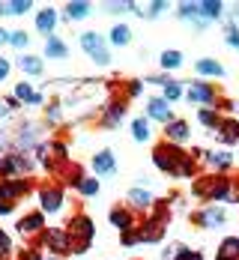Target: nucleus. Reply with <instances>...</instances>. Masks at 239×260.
I'll return each mask as SVG.
<instances>
[{
  "instance_id": "a211bd4d",
  "label": "nucleus",
  "mask_w": 239,
  "mask_h": 260,
  "mask_svg": "<svg viewBox=\"0 0 239 260\" xmlns=\"http://www.w3.org/2000/svg\"><path fill=\"white\" fill-rule=\"evenodd\" d=\"M15 66L21 69V75H27V78H39L45 72V60L39 54H27V51H21L15 57Z\"/></svg>"
},
{
  "instance_id": "f8f14e48",
  "label": "nucleus",
  "mask_w": 239,
  "mask_h": 260,
  "mask_svg": "<svg viewBox=\"0 0 239 260\" xmlns=\"http://www.w3.org/2000/svg\"><path fill=\"white\" fill-rule=\"evenodd\" d=\"M108 218H111V224L120 231V234H129V231H138V224H141V218H138V212L132 207H126V204H117V207H111L108 212Z\"/></svg>"
},
{
  "instance_id": "37998d69",
  "label": "nucleus",
  "mask_w": 239,
  "mask_h": 260,
  "mask_svg": "<svg viewBox=\"0 0 239 260\" xmlns=\"http://www.w3.org/2000/svg\"><path fill=\"white\" fill-rule=\"evenodd\" d=\"M224 42L239 51V27L233 24V21H227V27H224Z\"/></svg>"
},
{
  "instance_id": "412c9836",
  "label": "nucleus",
  "mask_w": 239,
  "mask_h": 260,
  "mask_svg": "<svg viewBox=\"0 0 239 260\" xmlns=\"http://www.w3.org/2000/svg\"><path fill=\"white\" fill-rule=\"evenodd\" d=\"M215 138H218L221 147H233V144H239V117H224L221 126L215 129Z\"/></svg>"
},
{
  "instance_id": "ddd939ff",
  "label": "nucleus",
  "mask_w": 239,
  "mask_h": 260,
  "mask_svg": "<svg viewBox=\"0 0 239 260\" xmlns=\"http://www.w3.org/2000/svg\"><path fill=\"white\" fill-rule=\"evenodd\" d=\"M191 221L197 228H224L227 224V212H224V207H218V204H207L203 209H197L191 215Z\"/></svg>"
},
{
  "instance_id": "cd10ccee",
  "label": "nucleus",
  "mask_w": 239,
  "mask_h": 260,
  "mask_svg": "<svg viewBox=\"0 0 239 260\" xmlns=\"http://www.w3.org/2000/svg\"><path fill=\"white\" fill-rule=\"evenodd\" d=\"M42 57H48V60H66V57H69V45L54 33V36L45 39V54H42Z\"/></svg>"
},
{
  "instance_id": "58836bf2",
  "label": "nucleus",
  "mask_w": 239,
  "mask_h": 260,
  "mask_svg": "<svg viewBox=\"0 0 239 260\" xmlns=\"http://www.w3.org/2000/svg\"><path fill=\"white\" fill-rule=\"evenodd\" d=\"M123 99H138L141 93H144V81L141 78H132V81H126V87H123Z\"/></svg>"
},
{
  "instance_id": "6e6d98bb",
  "label": "nucleus",
  "mask_w": 239,
  "mask_h": 260,
  "mask_svg": "<svg viewBox=\"0 0 239 260\" xmlns=\"http://www.w3.org/2000/svg\"><path fill=\"white\" fill-rule=\"evenodd\" d=\"M45 260H60V257H51V254H48V257H45Z\"/></svg>"
},
{
  "instance_id": "f257e3e1",
  "label": "nucleus",
  "mask_w": 239,
  "mask_h": 260,
  "mask_svg": "<svg viewBox=\"0 0 239 260\" xmlns=\"http://www.w3.org/2000/svg\"><path fill=\"white\" fill-rule=\"evenodd\" d=\"M153 165L159 168L161 174L174 177V180H194V177H200V165L191 158V153L183 150V147H177V144H170V141H164V138L153 147Z\"/></svg>"
},
{
  "instance_id": "603ef678",
  "label": "nucleus",
  "mask_w": 239,
  "mask_h": 260,
  "mask_svg": "<svg viewBox=\"0 0 239 260\" xmlns=\"http://www.w3.org/2000/svg\"><path fill=\"white\" fill-rule=\"evenodd\" d=\"M3 105H6L9 111H15V108H21V102H18L15 96H6V99H3Z\"/></svg>"
},
{
  "instance_id": "a878e982",
  "label": "nucleus",
  "mask_w": 239,
  "mask_h": 260,
  "mask_svg": "<svg viewBox=\"0 0 239 260\" xmlns=\"http://www.w3.org/2000/svg\"><path fill=\"white\" fill-rule=\"evenodd\" d=\"M177 15H180L183 21H191L197 30H203V27L210 24V21L200 15V6H197V3H180V6H177Z\"/></svg>"
},
{
  "instance_id": "de8ad7c7",
  "label": "nucleus",
  "mask_w": 239,
  "mask_h": 260,
  "mask_svg": "<svg viewBox=\"0 0 239 260\" xmlns=\"http://www.w3.org/2000/svg\"><path fill=\"white\" fill-rule=\"evenodd\" d=\"M120 242L126 245V248H132V245H138L141 239H138V231H129V234H120Z\"/></svg>"
},
{
  "instance_id": "f03ea898",
  "label": "nucleus",
  "mask_w": 239,
  "mask_h": 260,
  "mask_svg": "<svg viewBox=\"0 0 239 260\" xmlns=\"http://www.w3.org/2000/svg\"><path fill=\"white\" fill-rule=\"evenodd\" d=\"M167 221H170V201H156V207L138 224V239L141 242H161V236L167 231Z\"/></svg>"
},
{
  "instance_id": "c9c22d12",
  "label": "nucleus",
  "mask_w": 239,
  "mask_h": 260,
  "mask_svg": "<svg viewBox=\"0 0 239 260\" xmlns=\"http://www.w3.org/2000/svg\"><path fill=\"white\" fill-rule=\"evenodd\" d=\"M132 138L138 141V144H144V141H150V138H153V129H150V120H147V117L132 120Z\"/></svg>"
},
{
  "instance_id": "4c0bfd02",
  "label": "nucleus",
  "mask_w": 239,
  "mask_h": 260,
  "mask_svg": "<svg viewBox=\"0 0 239 260\" xmlns=\"http://www.w3.org/2000/svg\"><path fill=\"white\" fill-rule=\"evenodd\" d=\"M99 188H102V185H99V177H84L75 191H78L81 198H96V194H99Z\"/></svg>"
},
{
  "instance_id": "473e14b6",
  "label": "nucleus",
  "mask_w": 239,
  "mask_h": 260,
  "mask_svg": "<svg viewBox=\"0 0 239 260\" xmlns=\"http://www.w3.org/2000/svg\"><path fill=\"white\" fill-rule=\"evenodd\" d=\"M197 6H200V15H203L207 21L224 18V3H221V0H203V3H197Z\"/></svg>"
},
{
  "instance_id": "5fc2aeb1",
  "label": "nucleus",
  "mask_w": 239,
  "mask_h": 260,
  "mask_svg": "<svg viewBox=\"0 0 239 260\" xmlns=\"http://www.w3.org/2000/svg\"><path fill=\"white\" fill-rule=\"evenodd\" d=\"M3 114H6V105L0 102V117H3Z\"/></svg>"
},
{
  "instance_id": "49530a36",
  "label": "nucleus",
  "mask_w": 239,
  "mask_h": 260,
  "mask_svg": "<svg viewBox=\"0 0 239 260\" xmlns=\"http://www.w3.org/2000/svg\"><path fill=\"white\" fill-rule=\"evenodd\" d=\"M9 72H12V60L0 54V84H3V81H9Z\"/></svg>"
},
{
  "instance_id": "c03bdc74",
  "label": "nucleus",
  "mask_w": 239,
  "mask_h": 260,
  "mask_svg": "<svg viewBox=\"0 0 239 260\" xmlns=\"http://www.w3.org/2000/svg\"><path fill=\"white\" fill-rule=\"evenodd\" d=\"M18 260H45V254H42V248L33 242V245H27L24 251L18 254Z\"/></svg>"
},
{
  "instance_id": "7c9ffc66",
  "label": "nucleus",
  "mask_w": 239,
  "mask_h": 260,
  "mask_svg": "<svg viewBox=\"0 0 239 260\" xmlns=\"http://www.w3.org/2000/svg\"><path fill=\"white\" fill-rule=\"evenodd\" d=\"M183 63H186V57H183V51H177V48H167V51L159 54V66L164 69V75L167 72H177Z\"/></svg>"
},
{
  "instance_id": "2f4dec72",
  "label": "nucleus",
  "mask_w": 239,
  "mask_h": 260,
  "mask_svg": "<svg viewBox=\"0 0 239 260\" xmlns=\"http://www.w3.org/2000/svg\"><path fill=\"white\" fill-rule=\"evenodd\" d=\"M221 120H224V114H221L218 108H200V111H197V123L207 126V129H213V132L221 126Z\"/></svg>"
},
{
  "instance_id": "7ed1b4c3",
  "label": "nucleus",
  "mask_w": 239,
  "mask_h": 260,
  "mask_svg": "<svg viewBox=\"0 0 239 260\" xmlns=\"http://www.w3.org/2000/svg\"><path fill=\"white\" fill-rule=\"evenodd\" d=\"M66 234L72 239V254H87V248L96 239V221L87 212H72L66 221Z\"/></svg>"
},
{
  "instance_id": "bb28decb",
  "label": "nucleus",
  "mask_w": 239,
  "mask_h": 260,
  "mask_svg": "<svg viewBox=\"0 0 239 260\" xmlns=\"http://www.w3.org/2000/svg\"><path fill=\"white\" fill-rule=\"evenodd\" d=\"M90 12H93V6H90L87 0H69V3L63 6V15H66L69 21H84V18H90Z\"/></svg>"
},
{
  "instance_id": "0eeeda50",
  "label": "nucleus",
  "mask_w": 239,
  "mask_h": 260,
  "mask_svg": "<svg viewBox=\"0 0 239 260\" xmlns=\"http://www.w3.org/2000/svg\"><path fill=\"white\" fill-rule=\"evenodd\" d=\"M36 245L42 251H48L51 257H60V260H66L72 254V239L66 234V228H48L45 234L36 239Z\"/></svg>"
},
{
  "instance_id": "423d86ee",
  "label": "nucleus",
  "mask_w": 239,
  "mask_h": 260,
  "mask_svg": "<svg viewBox=\"0 0 239 260\" xmlns=\"http://www.w3.org/2000/svg\"><path fill=\"white\" fill-rule=\"evenodd\" d=\"M30 194V180H3L0 177V215H12L18 201Z\"/></svg>"
},
{
  "instance_id": "9b49d317",
  "label": "nucleus",
  "mask_w": 239,
  "mask_h": 260,
  "mask_svg": "<svg viewBox=\"0 0 239 260\" xmlns=\"http://www.w3.org/2000/svg\"><path fill=\"white\" fill-rule=\"evenodd\" d=\"M126 114H129L126 99H108V102L102 105V114H99V126H102V129H117V126L126 120Z\"/></svg>"
},
{
  "instance_id": "f704fd0d",
  "label": "nucleus",
  "mask_w": 239,
  "mask_h": 260,
  "mask_svg": "<svg viewBox=\"0 0 239 260\" xmlns=\"http://www.w3.org/2000/svg\"><path fill=\"white\" fill-rule=\"evenodd\" d=\"M33 9L30 0H12V3H0V18L3 15H27Z\"/></svg>"
},
{
  "instance_id": "dca6fc26",
  "label": "nucleus",
  "mask_w": 239,
  "mask_h": 260,
  "mask_svg": "<svg viewBox=\"0 0 239 260\" xmlns=\"http://www.w3.org/2000/svg\"><path fill=\"white\" fill-rule=\"evenodd\" d=\"M203 165H207L210 174H230L233 171V153H227V150H207Z\"/></svg>"
},
{
  "instance_id": "1a4fd4ad",
  "label": "nucleus",
  "mask_w": 239,
  "mask_h": 260,
  "mask_svg": "<svg viewBox=\"0 0 239 260\" xmlns=\"http://www.w3.org/2000/svg\"><path fill=\"white\" fill-rule=\"evenodd\" d=\"M36 198H39V209L45 215H60L63 207H66V191H63V185H54V182L39 185Z\"/></svg>"
},
{
  "instance_id": "393cba45",
  "label": "nucleus",
  "mask_w": 239,
  "mask_h": 260,
  "mask_svg": "<svg viewBox=\"0 0 239 260\" xmlns=\"http://www.w3.org/2000/svg\"><path fill=\"white\" fill-rule=\"evenodd\" d=\"M12 96L21 105H42V93H39L30 81H18V84L12 87Z\"/></svg>"
},
{
  "instance_id": "864d4df0",
  "label": "nucleus",
  "mask_w": 239,
  "mask_h": 260,
  "mask_svg": "<svg viewBox=\"0 0 239 260\" xmlns=\"http://www.w3.org/2000/svg\"><path fill=\"white\" fill-rule=\"evenodd\" d=\"M6 42H9V30H3V27H0V45H6Z\"/></svg>"
},
{
  "instance_id": "39448f33",
  "label": "nucleus",
  "mask_w": 239,
  "mask_h": 260,
  "mask_svg": "<svg viewBox=\"0 0 239 260\" xmlns=\"http://www.w3.org/2000/svg\"><path fill=\"white\" fill-rule=\"evenodd\" d=\"M78 45L96 66H108V63H111V48H108V39L102 33H96V30H81Z\"/></svg>"
},
{
  "instance_id": "e433bc0d",
  "label": "nucleus",
  "mask_w": 239,
  "mask_h": 260,
  "mask_svg": "<svg viewBox=\"0 0 239 260\" xmlns=\"http://www.w3.org/2000/svg\"><path fill=\"white\" fill-rule=\"evenodd\" d=\"M84 177H87V174L81 171V165H66V168H63V182H66L69 188H78Z\"/></svg>"
},
{
  "instance_id": "3c124183",
  "label": "nucleus",
  "mask_w": 239,
  "mask_h": 260,
  "mask_svg": "<svg viewBox=\"0 0 239 260\" xmlns=\"http://www.w3.org/2000/svg\"><path fill=\"white\" fill-rule=\"evenodd\" d=\"M177 251H180V245H167V248L161 251V260H174L177 257Z\"/></svg>"
},
{
  "instance_id": "20e7f679",
  "label": "nucleus",
  "mask_w": 239,
  "mask_h": 260,
  "mask_svg": "<svg viewBox=\"0 0 239 260\" xmlns=\"http://www.w3.org/2000/svg\"><path fill=\"white\" fill-rule=\"evenodd\" d=\"M33 168H36V158L30 153H21V150H9L0 158V177L3 180H30Z\"/></svg>"
},
{
  "instance_id": "8fccbe9b",
  "label": "nucleus",
  "mask_w": 239,
  "mask_h": 260,
  "mask_svg": "<svg viewBox=\"0 0 239 260\" xmlns=\"http://www.w3.org/2000/svg\"><path fill=\"white\" fill-rule=\"evenodd\" d=\"M45 117H48L51 123H60V117H63V111H60V105H51V108L45 111Z\"/></svg>"
},
{
  "instance_id": "b1692460",
  "label": "nucleus",
  "mask_w": 239,
  "mask_h": 260,
  "mask_svg": "<svg viewBox=\"0 0 239 260\" xmlns=\"http://www.w3.org/2000/svg\"><path fill=\"white\" fill-rule=\"evenodd\" d=\"M194 72H197V78H224V75H227L224 66H221L215 57H200V60L194 63Z\"/></svg>"
},
{
  "instance_id": "4d7b16f0",
  "label": "nucleus",
  "mask_w": 239,
  "mask_h": 260,
  "mask_svg": "<svg viewBox=\"0 0 239 260\" xmlns=\"http://www.w3.org/2000/svg\"><path fill=\"white\" fill-rule=\"evenodd\" d=\"M0 158H3V156H0Z\"/></svg>"
},
{
  "instance_id": "c85d7f7f",
  "label": "nucleus",
  "mask_w": 239,
  "mask_h": 260,
  "mask_svg": "<svg viewBox=\"0 0 239 260\" xmlns=\"http://www.w3.org/2000/svg\"><path fill=\"white\" fill-rule=\"evenodd\" d=\"M215 260H239V236H224L215 248Z\"/></svg>"
},
{
  "instance_id": "79ce46f5",
  "label": "nucleus",
  "mask_w": 239,
  "mask_h": 260,
  "mask_svg": "<svg viewBox=\"0 0 239 260\" xmlns=\"http://www.w3.org/2000/svg\"><path fill=\"white\" fill-rule=\"evenodd\" d=\"M164 9H167V3H164V0H156V3H150L147 9H141V18H159Z\"/></svg>"
},
{
  "instance_id": "ea45409f",
  "label": "nucleus",
  "mask_w": 239,
  "mask_h": 260,
  "mask_svg": "<svg viewBox=\"0 0 239 260\" xmlns=\"http://www.w3.org/2000/svg\"><path fill=\"white\" fill-rule=\"evenodd\" d=\"M9 45H12V48H21V51H24L27 45H30V36H27L24 30H9Z\"/></svg>"
},
{
  "instance_id": "2eb2a0df",
  "label": "nucleus",
  "mask_w": 239,
  "mask_h": 260,
  "mask_svg": "<svg viewBox=\"0 0 239 260\" xmlns=\"http://www.w3.org/2000/svg\"><path fill=\"white\" fill-rule=\"evenodd\" d=\"M126 207H132L134 212H150V209L156 207V198H153V191L150 188H144V185H134L129 188V194H126Z\"/></svg>"
},
{
  "instance_id": "a18cd8bd",
  "label": "nucleus",
  "mask_w": 239,
  "mask_h": 260,
  "mask_svg": "<svg viewBox=\"0 0 239 260\" xmlns=\"http://www.w3.org/2000/svg\"><path fill=\"white\" fill-rule=\"evenodd\" d=\"M174 260H203V254H200L197 248H186V245H180V251H177V257Z\"/></svg>"
},
{
  "instance_id": "72a5a7b5",
  "label": "nucleus",
  "mask_w": 239,
  "mask_h": 260,
  "mask_svg": "<svg viewBox=\"0 0 239 260\" xmlns=\"http://www.w3.org/2000/svg\"><path fill=\"white\" fill-rule=\"evenodd\" d=\"M183 96H186V87H183V84H180V81H167V84H164V87H161V99H164V102H180V99H183Z\"/></svg>"
},
{
  "instance_id": "f3484780",
  "label": "nucleus",
  "mask_w": 239,
  "mask_h": 260,
  "mask_svg": "<svg viewBox=\"0 0 239 260\" xmlns=\"http://www.w3.org/2000/svg\"><path fill=\"white\" fill-rule=\"evenodd\" d=\"M57 21H60V12H57L54 6H42V9H36V18H33V24H36V33H42L45 39H48V36H54Z\"/></svg>"
},
{
  "instance_id": "9d476101",
  "label": "nucleus",
  "mask_w": 239,
  "mask_h": 260,
  "mask_svg": "<svg viewBox=\"0 0 239 260\" xmlns=\"http://www.w3.org/2000/svg\"><path fill=\"white\" fill-rule=\"evenodd\" d=\"M15 228H18V234L24 236V239H39V236L48 231V215L42 209H30V212H24L18 218Z\"/></svg>"
},
{
  "instance_id": "09e8293b",
  "label": "nucleus",
  "mask_w": 239,
  "mask_h": 260,
  "mask_svg": "<svg viewBox=\"0 0 239 260\" xmlns=\"http://www.w3.org/2000/svg\"><path fill=\"white\" fill-rule=\"evenodd\" d=\"M215 108H218V111H221V114H230V111H233V108H236V102H233V99H224V96H221V99H218V102H215Z\"/></svg>"
},
{
  "instance_id": "4be33fe9",
  "label": "nucleus",
  "mask_w": 239,
  "mask_h": 260,
  "mask_svg": "<svg viewBox=\"0 0 239 260\" xmlns=\"http://www.w3.org/2000/svg\"><path fill=\"white\" fill-rule=\"evenodd\" d=\"M161 132H164V141H170L177 147H183V144L191 141V126H188L186 120H174V123H167Z\"/></svg>"
},
{
  "instance_id": "c756f323",
  "label": "nucleus",
  "mask_w": 239,
  "mask_h": 260,
  "mask_svg": "<svg viewBox=\"0 0 239 260\" xmlns=\"http://www.w3.org/2000/svg\"><path fill=\"white\" fill-rule=\"evenodd\" d=\"M132 42V27L129 24H114L108 30V45H114V48H126Z\"/></svg>"
},
{
  "instance_id": "6e6552de",
  "label": "nucleus",
  "mask_w": 239,
  "mask_h": 260,
  "mask_svg": "<svg viewBox=\"0 0 239 260\" xmlns=\"http://www.w3.org/2000/svg\"><path fill=\"white\" fill-rule=\"evenodd\" d=\"M186 99L188 105H200V108H215V102L221 99V93H218V87H215L213 81H191L186 87Z\"/></svg>"
},
{
  "instance_id": "a19ab883",
  "label": "nucleus",
  "mask_w": 239,
  "mask_h": 260,
  "mask_svg": "<svg viewBox=\"0 0 239 260\" xmlns=\"http://www.w3.org/2000/svg\"><path fill=\"white\" fill-rule=\"evenodd\" d=\"M12 248H15V245H12V236L0 228V260H9V257H12Z\"/></svg>"
},
{
  "instance_id": "5701e85b",
  "label": "nucleus",
  "mask_w": 239,
  "mask_h": 260,
  "mask_svg": "<svg viewBox=\"0 0 239 260\" xmlns=\"http://www.w3.org/2000/svg\"><path fill=\"white\" fill-rule=\"evenodd\" d=\"M213 188H215V174H210V171L191 180V194H194L197 201H207V204H210V194H213Z\"/></svg>"
},
{
  "instance_id": "4468645a",
  "label": "nucleus",
  "mask_w": 239,
  "mask_h": 260,
  "mask_svg": "<svg viewBox=\"0 0 239 260\" xmlns=\"http://www.w3.org/2000/svg\"><path fill=\"white\" fill-rule=\"evenodd\" d=\"M147 120H150V123H161V126L174 123V120H177V117H174V105L164 102L161 96L147 99Z\"/></svg>"
},
{
  "instance_id": "6ab92c4d",
  "label": "nucleus",
  "mask_w": 239,
  "mask_h": 260,
  "mask_svg": "<svg viewBox=\"0 0 239 260\" xmlns=\"http://www.w3.org/2000/svg\"><path fill=\"white\" fill-rule=\"evenodd\" d=\"M90 165H93V174H96V177H114V174H117L114 150H99V153H93Z\"/></svg>"
},
{
  "instance_id": "aec40b11",
  "label": "nucleus",
  "mask_w": 239,
  "mask_h": 260,
  "mask_svg": "<svg viewBox=\"0 0 239 260\" xmlns=\"http://www.w3.org/2000/svg\"><path fill=\"white\" fill-rule=\"evenodd\" d=\"M42 141H39V129L33 126V123H24V126H18L15 132V150H21V153H30V150H36Z\"/></svg>"
}]
</instances>
